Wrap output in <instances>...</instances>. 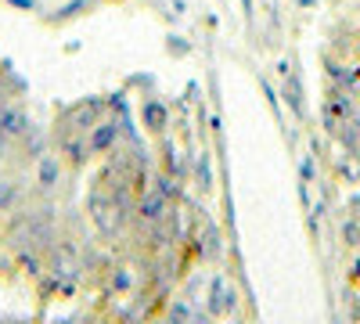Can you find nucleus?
<instances>
[{
  "mask_svg": "<svg viewBox=\"0 0 360 324\" xmlns=\"http://www.w3.org/2000/svg\"><path fill=\"white\" fill-rule=\"evenodd\" d=\"M18 202V181H0V213H8Z\"/></svg>",
  "mask_w": 360,
  "mask_h": 324,
  "instance_id": "nucleus-9",
  "label": "nucleus"
},
{
  "mask_svg": "<svg viewBox=\"0 0 360 324\" xmlns=\"http://www.w3.org/2000/svg\"><path fill=\"white\" fill-rule=\"evenodd\" d=\"M234 306H238V292L224 278H213V285H209V317H227Z\"/></svg>",
  "mask_w": 360,
  "mask_h": 324,
  "instance_id": "nucleus-3",
  "label": "nucleus"
},
{
  "mask_svg": "<svg viewBox=\"0 0 360 324\" xmlns=\"http://www.w3.org/2000/svg\"><path fill=\"white\" fill-rule=\"evenodd\" d=\"M141 119H144V127L152 130V134H162V130H166V123H169V112H166V105H162V101H148V105H144V112H141Z\"/></svg>",
  "mask_w": 360,
  "mask_h": 324,
  "instance_id": "nucleus-8",
  "label": "nucleus"
},
{
  "mask_svg": "<svg viewBox=\"0 0 360 324\" xmlns=\"http://www.w3.org/2000/svg\"><path fill=\"white\" fill-rule=\"evenodd\" d=\"M25 130H29L25 112H22L18 105H11V101H0V144L18 141Z\"/></svg>",
  "mask_w": 360,
  "mask_h": 324,
  "instance_id": "nucleus-2",
  "label": "nucleus"
},
{
  "mask_svg": "<svg viewBox=\"0 0 360 324\" xmlns=\"http://www.w3.org/2000/svg\"><path fill=\"white\" fill-rule=\"evenodd\" d=\"M137 213H141V220H148V223L162 220V216H166V195H159V191H152V195H141Z\"/></svg>",
  "mask_w": 360,
  "mask_h": 324,
  "instance_id": "nucleus-7",
  "label": "nucleus"
},
{
  "mask_svg": "<svg viewBox=\"0 0 360 324\" xmlns=\"http://www.w3.org/2000/svg\"><path fill=\"white\" fill-rule=\"evenodd\" d=\"M0 152H4V144H0Z\"/></svg>",
  "mask_w": 360,
  "mask_h": 324,
  "instance_id": "nucleus-10",
  "label": "nucleus"
},
{
  "mask_svg": "<svg viewBox=\"0 0 360 324\" xmlns=\"http://www.w3.org/2000/svg\"><path fill=\"white\" fill-rule=\"evenodd\" d=\"M86 141H90V152H112L115 141H119V119H112V115H101Z\"/></svg>",
  "mask_w": 360,
  "mask_h": 324,
  "instance_id": "nucleus-4",
  "label": "nucleus"
},
{
  "mask_svg": "<svg viewBox=\"0 0 360 324\" xmlns=\"http://www.w3.org/2000/svg\"><path fill=\"white\" fill-rule=\"evenodd\" d=\"M101 115H105V105H101V101H83V105L65 108L62 127H69V134H90Z\"/></svg>",
  "mask_w": 360,
  "mask_h": 324,
  "instance_id": "nucleus-1",
  "label": "nucleus"
},
{
  "mask_svg": "<svg viewBox=\"0 0 360 324\" xmlns=\"http://www.w3.org/2000/svg\"><path fill=\"white\" fill-rule=\"evenodd\" d=\"M58 155H62V162H69V166H83L86 155H90V141H83V134H65L62 141H58Z\"/></svg>",
  "mask_w": 360,
  "mask_h": 324,
  "instance_id": "nucleus-6",
  "label": "nucleus"
},
{
  "mask_svg": "<svg viewBox=\"0 0 360 324\" xmlns=\"http://www.w3.org/2000/svg\"><path fill=\"white\" fill-rule=\"evenodd\" d=\"M58 181H62V155H40V162H37V188L47 195V191H54L58 188Z\"/></svg>",
  "mask_w": 360,
  "mask_h": 324,
  "instance_id": "nucleus-5",
  "label": "nucleus"
}]
</instances>
